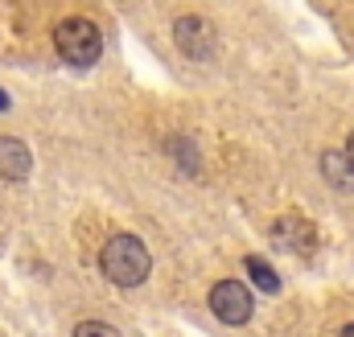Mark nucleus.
I'll use <instances>...</instances> for the list:
<instances>
[{
    "label": "nucleus",
    "instance_id": "1",
    "mask_svg": "<svg viewBox=\"0 0 354 337\" xmlns=\"http://www.w3.org/2000/svg\"><path fill=\"white\" fill-rule=\"evenodd\" d=\"M99 267H103V276H107L111 284H120V288H136V284L149 280V271H153V255H149V247H145L140 239H132V235H115V239L103 243V251H99Z\"/></svg>",
    "mask_w": 354,
    "mask_h": 337
},
{
    "label": "nucleus",
    "instance_id": "6",
    "mask_svg": "<svg viewBox=\"0 0 354 337\" xmlns=\"http://www.w3.org/2000/svg\"><path fill=\"white\" fill-rule=\"evenodd\" d=\"M272 239L284 247V251H313V227L301 222V218H280L272 227Z\"/></svg>",
    "mask_w": 354,
    "mask_h": 337
},
{
    "label": "nucleus",
    "instance_id": "7",
    "mask_svg": "<svg viewBox=\"0 0 354 337\" xmlns=\"http://www.w3.org/2000/svg\"><path fill=\"white\" fill-rule=\"evenodd\" d=\"M322 173H326V181H330L334 189L354 193V165H351L346 153H326V157H322Z\"/></svg>",
    "mask_w": 354,
    "mask_h": 337
},
{
    "label": "nucleus",
    "instance_id": "5",
    "mask_svg": "<svg viewBox=\"0 0 354 337\" xmlns=\"http://www.w3.org/2000/svg\"><path fill=\"white\" fill-rule=\"evenodd\" d=\"M29 168H33L29 148H25L17 136H0V177H4V181H25Z\"/></svg>",
    "mask_w": 354,
    "mask_h": 337
},
{
    "label": "nucleus",
    "instance_id": "11",
    "mask_svg": "<svg viewBox=\"0 0 354 337\" xmlns=\"http://www.w3.org/2000/svg\"><path fill=\"white\" fill-rule=\"evenodd\" d=\"M0 111H8V95L4 90H0Z\"/></svg>",
    "mask_w": 354,
    "mask_h": 337
},
{
    "label": "nucleus",
    "instance_id": "12",
    "mask_svg": "<svg viewBox=\"0 0 354 337\" xmlns=\"http://www.w3.org/2000/svg\"><path fill=\"white\" fill-rule=\"evenodd\" d=\"M342 337H354V321H351V325H346V329H342Z\"/></svg>",
    "mask_w": 354,
    "mask_h": 337
},
{
    "label": "nucleus",
    "instance_id": "4",
    "mask_svg": "<svg viewBox=\"0 0 354 337\" xmlns=\"http://www.w3.org/2000/svg\"><path fill=\"white\" fill-rule=\"evenodd\" d=\"M174 41L177 50L185 54V58H210L214 54V46H218V33H214V25L206 21V17H198V12H189V17H181L174 25Z\"/></svg>",
    "mask_w": 354,
    "mask_h": 337
},
{
    "label": "nucleus",
    "instance_id": "3",
    "mask_svg": "<svg viewBox=\"0 0 354 337\" xmlns=\"http://www.w3.org/2000/svg\"><path fill=\"white\" fill-rule=\"evenodd\" d=\"M210 309H214V317L223 325H243V321H252L256 305H252V292L239 280H218L210 288Z\"/></svg>",
    "mask_w": 354,
    "mask_h": 337
},
{
    "label": "nucleus",
    "instance_id": "10",
    "mask_svg": "<svg viewBox=\"0 0 354 337\" xmlns=\"http://www.w3.org/2000/svg\"><path fill=\"white\" fill-rule=\"evenodd\" d=\"M346 157H351V165H354V132H351V140H346Z\"/></svg>",
    "mask_w": 354,
    "mask_h": 337
},
{
    "label": "nucleus",
    "instance_id": "8",
    "mask_svg": "<svg viewBox=\"0 0 354 337\" xmlns=\"http://www.w3.org/2000/svg\"><path fill=\"white\" fill-rule=\"evenodd\" d=\"M243 267H248V276L256 280V288H260V292H276V288H280V276L268 267L260 255H248V259H243Z\"/></svg>",
    "mask_w": 354,
    "mask_h": 337
},
{
    "label": "nucleus",
    "instance_id": "9",
    "mask_svg": "<svg viewBox=\"0 0 354 337\" xmlns=\"http://www.w3.org/2000/svg\"><path fill=\"white\" fill-rule=\"evenodd\" d=\"M75 337H120V329L107 321H83V325H75Z\"/></svg>",
    "mask_w": 354,
    "mask_h": 337
},
{
    "label": "nucleus",
    "instance_id": "2",
    "mask_svg": "<svg viewBox=\"0 0 354 337\" xmlns=\"http://www.w3.org/2000/svg\"><path fill=\"white\" fill-rule=\"evenodd\" d=\"M54 46H58L62 62H71V66H95L99 54H103L99 29L91 21H79V17H71V21H62L54 29Z\"/></svg>",
    "mask_w": 354,
    "mask_h": 337
}]
</instances>
